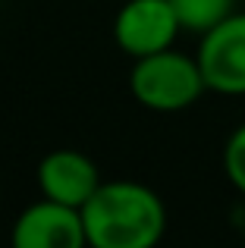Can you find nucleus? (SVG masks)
<instances>
[{
    "label": "nucleus",
    "mask_w": 245,
    "mask_h": 248,
    "mask_svg": "<svg viewBox=\"0 0 245 248\" xmlns=\"http://www.w3.org/2000/svg\"><path fill=\"white\" fill-rule=\"evenodd\" d=\"M88 248H157L167 232L164 198L145 182L110 179L82 207Z\"/></svg>",
    "instance_id": "1"
},
{
    "label": "nucleus",
    "mask_w": 245,
    "mask_h": 248,
    "mask_svg": "<svg viewBox=\"0 0 245 248\" xmlns=\"http://www.w3.org/2000/svg\"><path fill=\"white\" fill-rule=\"evenodd\" d=\"M208 248H214V245H208Z\"/></svg>",
    "instance_id": "9"
},
{
    "label": "nucleus",
    "mask_w": 245,
    "mask_h": 248,
    "mask_svg": "<svg viewBox=\"0 0 245 248\" xmlns=\"http://www.w3.org/2000/svg\"><path fill=\"white\" fill-rule=\"evenodd\" d=\"M129 91L141 107L154 113H179L192 107L208 91L198 57H189L176 47L138 57L129 73Z\"/></svg>",
    "instance_id": "2"
},
{
    "label": "nucleus",
    "mask_w": 245,
    "mask_h": 248,
    "mask_svg": "<svg viewBox=\"0 0 245 248\" xmlns=\"http://www.w3.org/2000/svg\"><path fill=\"white\" fill-rule=\"evenodd\" d=\"M10 248H88L82 211L50 198L35 201L13 220Z\"/></svg>",
    "instance_id": "5"
},
{
    "label": "nucleus",
    "mask_w": 245,
    "mask_h": 248,
    "mask_svg": "<svg viewBox=\"0 0 245 248\" xmlns=\"http://www.w3.org/2000/svg\"><path fill=\"white\" fill-rule=\"evenodd\" d=\"M183 31L170 0H126L113 19V41L132 60L173 47Z\"/></svg>",
    "instance_id": "4"
},
{
    "label": "nucleus",
    "mask_w": 245,
    "mask_h": 248,
    "mask_svg": "<svg viewBox=\"0 0 245 248\" xmlns=\"http://www.w3.org/2000/svg\"><path fill=\"white\" fill-rule=\"evenodd\" d=\"M223 173H227L230 186L245 198V123L230 132L227 145H223Z\"/></svg>",
    "instance_id": "8"
},
{
    "label": "nucleus",
    "mask_w": 245,
    "mask_h": 248,
    "mask_svg": "<svg viewBox=\"0 0 245 248\" xmlns=\"http://www.w3.org/2000/svg\"><path fill=\"white\" fill-rule=\"evenodd\" d=\"M38 188L41 198H50L57 204L66 207H85V201L98 192L101 173L88 154L76 151V148H57L47 151L38 164Z\"/></svg>",
    "instance_id": "6"
},
{
    "label": "nucleus",
    "mask_w": 245,
    "mask_h": 248,
    "mask_svg": "<svg viewBox=\"0 0 245 248\" xmlns=\"http://www.w3.org/2000/svg\"><path fill=\"white\" fill-rule=\"evenodd\" d=\"M208 91L227 97L245 94V13L236 10L230 19L201 35L195 50Z\"/></svg>",
    "instance_id": "3"
},
{
    "label": "nucleus",
    "mask_w": 245,
    "mask_h": 248,
    "mask_svg": "<svg viewBox=\"0 0 245 248\" xmlns=\"http://www.w3.org/2000/svg\"><path fill=\"white\" fill-rule=\"evenodd\" d=\"M170 3L176 10V19L183 25V31L204 35L214 25H220L223 19L233 16L239 0H170Z\"/></svg>",
    "instance_id": "7"
}]
</instances>
